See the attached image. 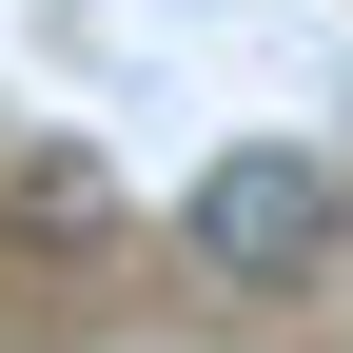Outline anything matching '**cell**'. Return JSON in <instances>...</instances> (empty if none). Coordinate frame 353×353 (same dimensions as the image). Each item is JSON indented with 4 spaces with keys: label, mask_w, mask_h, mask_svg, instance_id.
<instances>
[{
    "label": "cell",
    "mask_w": 353,
    "mask_h": 353,
    "mask_svg": "<svg viewBox=\"0 0 353 353\" xmlns=\"http://www.w3.org/2000/svg\"><path fill=\"white\" fill-rule=\"evenodd\" d=\"M334 236H353V176H334L314 138H236L196 196H176V255H196L216 294H314Z\"/></svg>",
    "instance_id": "1"
},
{
    "label": "cell",
    "mask_w": 353,
    "mask_h": 353,
    "mask_svg": "<svg viewBox=\"0 0 353 353\" xmlns=\"http://www.w3.org/2000/svg\"><path fill=\"white\" fill-rule=\"evenodd\" d=\"M0 216H20V255H99V236H118V176H99V157H20Z\"/></svg>",
    "instance_id": "2"
}]
</instances>
